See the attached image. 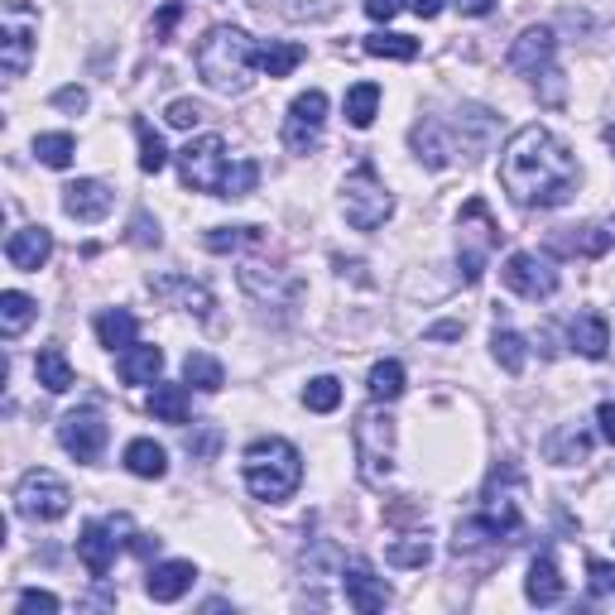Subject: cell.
Wrapping results in <instances>:
<instances>
[{"label":"cell","mask_w":615,"mask_h":615,"mask_svg":"<svg viewBox=\"0 0 615 615\" xmlns=\"http://www.w3.org/2000/svg\"><path fill=\"white\" fill-rule=\"evenodd\" d=\"M577 159L548 126H520L500 150V188L515 208H563L577 192Z\"/></svg>","instance_id":"cell-1"},{"label":"cell","mask_w":615,"mask_h":615,"mask_svg":"<svg viewBox=\"0 0 615 615\" xmlns=\"http://www.w3.org/2000/svg\"><path fill=\"white\" fill-rule=\"evenodd\" d=\"M192 63H198V78L208 82L212 92L240 96L250 87V72H256V63H260V48L246 29H236V24H216V29L202 34Z\"/></svg>","instance_id":"cell-2"},{"label":"cell","mask_w":615,"mask_h":615,"mask_svg":"<svg viewBox=\"0 0 615 615\" xmlns=\"http://www.w3.org/2000/svg\"><path fill=\"white\" fill-rule=\"evenodd\" d=\"M240 472H246V490L264 505H284L304 481V457L288 438H256L240 457Z\"/></svg>","instance_id":"cell-3"},{"label":"cell","mask_w":615,"mask_h":615,"mask_svg":"<svg viewBox=\"0 0 615 615\" xmlns=\"http://www.w3.org/2000/svg\"><path fill=\"white\" fill-rule=\"evenodd\" d=\"M394 418L380 409V400L370 409H360L352 424V448H356V472L366 486H385L394 472Z\"/></svg>","instance_id":"cell-4"},{"label":"cell","mask_w":615,"mask_h":615,"mask_svg":"<svg viewBox=\"0 0 615 615\" xmlns=\"http://www.w3.org/2000/svg\"><path fill=\"white\" fill-rule=\"evenodd\" d=\"M342 212L356 232H376V226H385L394 216V198H390V188L380 184L376 164H356L352 174L342 178Z\"/></svg>","instance_id":"cell-5"},{"label":"cell","mask_w":615,"mask_h":615,"mask_svg":"<svg viewBox=\"0 0 615 615\" xmlns=\"http://www.w3.org/2000/svg\"><path fill=\"white\" fill-rule=\"evenodd\" d=\"M15 510L24 515V520H34V524L63 520V515L72 510L68 481L58 476V472H48V466H34V472H24L20 486H15Z\"/></svg>","instance_id":"cell-6"},{"label":"cell","mask_w":615,"mask_h":615,"mask_svg":"<svg viewBox=\"0 0 615 615\" xmlns=\"http://www.w3.org/2000/svg\"><path fill=\"white\" fill-rule=\"evenodd\" d=\"M34 44H39V15L24 0H10L0 10V68H5V78H24L29 72Z\"/></svg>","instance_id":"cell-7"},{"label":"cell","mask_w":615,"mask_h":615,"mask_svg":"<svg viewBox=\"0 0 615 615\" xmlns=\"http://www.w3.org/2000/svg\"><path fill=\"white\" fill-rule=\"evenodd\" d=\"M232 159H226V140L222 135H198L188 140L184 150H178V174H184V184L192 192H212V198H222V178Z\"/></svg>","instance_id":"cell-8"},{"label":"cell","mask_w":615,"mask_h":615,"mask_svg":"<svg viewBox=\"0 0 615 615\" xmlns=\"http://www.w3.org/2000/svg\"><path fill=\"white\" fill-rule=\"evenodd\" d=\"M322 126H328V96L318 87L294 96L284 116V150L288 154H312L322 144Z\"/></svg>","instance_id":"cell-9"},{"label":"cell","mask_w":615,"mask_h":615,"mask_svg":"<svg viewBox=\"0 0 615 615\" xmlns=\"http://www.w3.org/2000/svg\"><path fill=\"white\" fill-rule=\"evenodd\" d=\"M106 438H111V428H106L102 409H92V404L58 418V442H63V452L78 457V462H96V457L106 452Z\"/></svg>","instance_id":"cell-10"},{"label":"cell","mask_w":615,"mask_h":615,"mask_svg":"<svg viewBox=\"0 0 615 615\" xmlns=\"http://www.w3.org/2000/svg\"><path fill=\"white\" fill-rule=\"evenodd\" d=\"M500 280L510 294H520V298H553L558 294V270H553L548 260H539L534 250H515V256H505V270H500Z\"/></svg>","instance_id":"cell-11"},{"label":"cell","mask_w":615,"mask_h":615,"mask_svg":"<svg viewBox=\"0 0 615 615\" xmlns=\"http://www.w3.org/2000/svg\"><path fill=\"white\" fill-rule=\"evenodd\" d=\"M120 529H130L126 515H116V520H87V524H82V534H78V558H82V568H87L96 582L111 572L116 553H120V544H126V539H116Z\"/></svg>","instance_id":"cell-12"},{"label":"cell","mask_w":615,"mask_h":615,"mask_svg":"<svg viewBox=\"0 0 615 615\" xmlns=\"http://www.w3.org/2000/svg\"><path fill=\"white\" fill-rule=\"evenodd\" d=\"M553 58H558V34H553L548 24H529L520 39L510 44V68L524 72V78H539V72H548Z\"/></svg>","instance_id":"cell-13"},{"label":"cell","mask_w":615,"mask_h":615,"mask_svg":"<svg viewBox=\"0 0 615 615\" xmlns=\"http://www.w3.org/2000/svg\"><path fill=\"white\" fill-rule=\"evenodd\" d=\"M240 288H246L250 298H260V304H270V308H288L298 294H304V284H298L294 274L264 270V264H240Z\"/></svg>","instance_id":"cell-14"},{"label":"cell","mask_w":615,"mask_h":615,"mask_svg":"<svg viewBox=\"0 0 615 615\" xmlns=\"http://www.w3.org/2000/svg\"><path fill=\"white\" fill-rule=\"evenodd\" d=\"M342 592H346V606L360 611V615H376V611L390 606V582L370 572L366 563H352V568H342Z\"/></svg>","instance_id":"cell-15"},{"label":"cell","mask_w":615,"mask_h":615,"mask_svg":"<svg viewBox=\"0 0 615 615\" xmlns=\"http://www.w3.org/2000/svg\"><path fill=\"white\" fill-rule=\"evenodd\" d=\"M48 256H54V232H48V226H20V232H10V240H5L10 270L39 274L48 264Z\"/></svg>","instance_id":"cell-16"},{"label":"cell","mask_w":615,"mask_h":615,"mask_svg":"<svg viewBox=\"0 0 615 615\" xmlns=\"http://www.w3.org/2000/svg\"><path fill=\"white\" fill-rule=\"evenodd\" d=\"M192 582H198V568H192L188 558H168V563H154L150 568L144 592H150V601H159V606H174V601H184L192 592Z\"/></svg>","instance_id":"cell-17"},{"label":"cell","mask_w":615,"mask_h":615,"mask_svg":"<svg viewBox=\"0 0 615 615\" xmlns=\"http://www.w3.org/2000/svg\"><path fill=\"white\" fill-rule=\"evenodd\" d=\"M111 188L102 184V178H78V184L63 188V212L72 222H102L106 212H111Z\"/></svg>","instance_id":"cell-18"},{"label":"cell","mask_w":615,"mask_h":615,"mask_svg":"<svg viewBox=\"0 0 615 615\" xmlns=\"http://www.w3.org/2000/svg\"><path fill=\"white\" fill-rule=\"evenodd\" d=\"M409 144H414L418 164H428V168H448L457 154V144L448 140V126H442V120H418V126L409 130Z\"/></svg>","instance_id":"cell-19"},{"label":"cell","mask_w":615,"mask_h":615,"mask_svg":"<svg viewBox=\"0 0 615 615\" xmlns=\"http://www.w3.org/2000/svg\"><path fill=\"white\" fill-rule=\"evenodd\" d=\"M568 342H572L577 356L601 360L611 352V322L601 318V312H577V318L568 322Z\"/></svg>","instance_id":"cell-20"},{"label":"cell","mask_w":615,"mask_h":615,"mask_svg":"<svg viewBox=\"0 0 615 615\" xmlns=\"http://www.w3.org/2000/svg\"><path fill=\"white\" fill-rule=\"evenodd\" d=\"M116 370H120V380H126V385H159L164 352H159V346L135 342V346H126V352L116 356Z\"/></svg>","instance_id":"cell-21"},{"label":"cell","mask_w":615,"mask_h":615,"mask_svg":"<svg viewBox=\"0 0 615 615\" xmlns=\"http://www.w3.org/2000/svg\"><path fill=\"white\" fill-rule=\"evenodd\" d=\"M524 596L534 601V606H558L563 601V572H558V558H553V553H539V558L529 563Z\"/></svg>","instance_id":"cell-22"},{"label":"cell","mask_w":615,"mask_h":615,"mask_svg":"<svg viewBox=\"0 0 615 615\" xmlns=\"http://www.w3.org/2000/svg\"><path fill=\"white\" fill-rule=\"evenodd\" d=\"M452 130H457V140H462V154H466V159H476V154L490 144V135H496V116H490L486 106H462Z\"/></svg>","instance_id":"cell-23"},{"label":"cell","mask_w":615,"mask_h":615,"mask_svg":"<svg viewBox=\"0 0 615 615\" xmlns=\"http://www.w3.org/2000/svg\"><path fill=\"white\" fill-rule=\"evenodd\" d=\"M587 452H592V433L577 428V424H563L548 433L544 442V457L553 466H572V462H587Z\"/></svg>","instance_id":"cell-24"},{"label":"cell","mask_w":615,"mask_h":615,"mask_svg":"<svg viewBox=\"0 0 615 615\" xmlns=\"http://www.w3.org/2000/svg\"><path fill=\"white\" fill-rule=\"evenodd\" d=\"M34 380H39L48 394H68L72 385H78L63 346H39V356H34Z\"/></svg>","instance_id":"cell-25"},{"label":"cell","mask_w":615,"mask_h":615,"mask_svg":"<svg viewBox=\"0 0 615 615\" xmlns=\"http://www.w3.org/2000/svg\"><path fill=\"white\" fill-rule=\"evenodd\" d=\"M150 288H154L159 298H178V308L192 312V318H208V312H212V294H208L202 284L184 280V274H164V280H150Z\"/></svg>","instance_id":"cell-26"},{"label":"cell","mask_w":615,"mask_h":615,"mask_svg":"<svg viewBox=\"0 0 615 615\" xmlns=\"http://www.w3.org/2000/svg\"><path fill=\"white\" fill-rule=\"evenodd\" d=\"M96 342H102L106 352H126V346H135V342H140V322H135V312H126V308H106L102 318H96Z\"/></svg>","instance_id":"cell-27"},{"label":"cell","mask_w":615,"mask_h":615,"mask_svg":"<svg viewBox=\"0 0 615 615\" xmlns=\"http://www.w3.org/2000/svg\"><path fill=\"white\" fill-rule=\"evenodd\" d=\"M126 472H130V476H140V481H159V476L168 472V452H164L154 438L126 442Z\"/></svg>","instance_id":"cell-28"},{"label":"cell","mask_w":615,"mask_h":615,"mask_svg":"<svg viewBox=\"0 0 615 615\" xmlns=\"http://www.w3.org/2000/svg\"><path fill=\"white\" fill-rule=\"evenodd\" d=\"M577 236H553V250L558 256H606L615 232L611 226H572Z\"/></svg>","instance_id":"cell-29"},{"label":"cell","mask_w":615,"mask_h":615,"mask_svg":"<svg viewBox=\"0 0 615 615\" xmlns=\"http://www.w3.org/2000/svg\"><path fill=\"white\" fill-rule=\"evenodd\" d=\"M34 298L29 294H20V288H5V294H0V336H5V342H15V336L29 328L34 322Z\"/></svg>","instance_id":"cell-30"},{"label":"cell","mask_w":615,"mask_h":615,"mask_svg":"<svg viewBox=\"0 0 615 615\" xmlns=\"http://www.w3.org/2000/svg\"><path fill=\"white\" fill-rule=\"evenodd\" d=\"M150 414L159 418V424H188V385L159 380L150 390Z\"/></svg>","instance_id":"cell-31"},{"label":"cell","mask_w":615,"mask_h":615,"mask_svg":"<svg viewBox=\"0 0 615 615\" xmlns=\"http://www.w3.org/2000/svg\"><path fill=\"white\" fill-rule=\"evenodd\" d=\"M184 385H192V390H202V394H216L226 385L222 360L208 356V352H188V360H184Z\"/></svg>","instance_id":"cell-32"},{"label":"cell","mask_w":615,"mask_h":615,"mask_svg":"<svg viewBox=\"0 0 615 615\" xmlns=\"http://www.w3.org/2000/svg\"><path fill=\"white\" fill-rule=\"evenodd\" d=\"M404 380H409V376H404V366H400V360H376V366H370L366 390H370V400L390 404V400H400V394L409 390Z\"/></svg>","instance_id":"cell-33"},{"label":"cell","mask_w":615,"mask_h":615,"mask_svg":"<svg viewBox=\"0 0 615 615\" xmlns=\"http://www.w3.org/2000/svg\"><path fill=\"white\" fill-rule=\"evenodd\" d=\"M308 58V48L304 44H264L260 48V72L264 78H288L298 63Z\"/></svg>","instance_id":"cell-34"},{"label":"cell","mask_w":615,"mask_h":615,"mask_svg":"<svg viewBox=\"0 0 615 615\" xmlns=\"http://www.w3.org/2000/svg\"><path fill=\"white\" fill-rule=\"evenodd\" d=\"M385 563H390V568H428V563H433V544L424 534L394 539V544L385 548Z\"/></svg>","instance_id":"cell-35"},{"label":"cell","mask_w":615,"mask_h":615,"mask_svg":"<svg viewBox=\"0 0 615 615\" xmlns=\"http://www.w3.org/2000/svg\"><path fill=\"white\" fill-rule=\"evenodd\" d=\"M366 48L370 58H394V63H409V58H418V39H409V34H385V29H376V34H366Z\"/></svg>","instance_id":"cell-36"},{"label":"cell","mask_w":615,"mask_h":615,"mask_svg":"<svg viewBox=\"0 0 615 615\" xmlns=\"http://www.w3.org/2000/svg\"><path fill=\"white\" fill-rule=\"evenodd\" d=\"M376 111H380V87L376 82H356V87L346 92V120H352L356 130H370Z\"/></svg>","instance_id":"cell-37"},{"label":"cell","mask_w":615,"mask_h":615,"mask_svg":"<svg viewBox=\"0 0 615 615\" xmlns=\"http://www.w3.org/2000/svg\"><path fill=\"white\" fill-rule=\"evenodd\" d=\"M34 154H39V164H48V168H68L72 154H78V140H72L68 130H48V135H34Z\"/></svg>","instance_id":"cell-38"},{"label":"cell","mask_w":615,"mask_h":615,"mask_svg":"<svg viewBox=\"0 0 615 615\" xmlns=\"http://www.w3.org/2000/svg\"><path fill=\"white\" fill-rule=\"evenodd\" d=\"M490 356L500 360L510 376H520L524 370V360H529V352H524V336L520 332H510V328H496V336H490Z\"/></svg>","instance_id":"cell-39"},{"label":"cell","mask_w":615,"mask_h":615,"mask_svg":"<svg viewBox=\"0 0 615 615\" xmlns=\"http://www.w3.org/2000/svg\"><path fill=\"white\" fill-rule=\"evenodd\" d=\"M304 404L312 409V414H332L336 404H342V380L336 376H318L304 385Z\"/></svg>","instance_id":"cell-40"},{"label":"cell","mask_w":615,"mask_h":615,"mask_svg":"<svg viewBox=\"0 0 615 615\" xmlns=\"http://www.w3.org/2000/svg\"><path fill=\"white\" fill-rule=\"evenodd\" d=\"M135 135H140V168L144 174H159V168L168 164V150H164L159 130H154L150 120H135Z\"/></svg>","instance_id":"cell-41"},{"label":"cell","mask_w":615,"mask_h":615,"mask_svg":"<svg viewBox=\"0 0 615 615\" xmlns=\"http://www.w3.org/2000/svg\"><path fill=\"white\" fill-rule=\"evenodd\" d=\"M256 240H260V226H212V232H208V250L226 256V250L256 246Z\"/></svg>","instance_id":"cell-42"},{"label":"cell","mask_w":615,"mask_h":615,"mask_svg":"<svg viewBox=\"0 0 615 615\" xmlns=\"http://www.w3.org/2000/svg\"><path fill=\"white\" fill-rule=\"evenodd\" d=\"M260 184V164L256 159H236L232 168H226L222 178V198H246V192H256Z\"/></svg>","instance_id":"cell-43"},{"label":"cell","mask_w":615,"mask_h":615,"mask_svg":"<svg viewBox=\"0 0 615 615\" xmlns=\"http://www.w3.org/2000/svg\"><path fill=\"white\" fill-rule=\"evenodd\" d=\"M587 587H592V596H615V563H587Z\"/></svg>","instance_id":"cell-44"},{"label":"cell","mask_w":615,"mask_h":615,"mask_svg":"<svg viewBox=\"0 0 615 615\" xmlns=\"http://www.w3.org/2000/svg\"><path fill=\"white\" fill-rule=\"evenodd\" d=\"M164 120H168L174 130H192V126L202 120V106H198V102H188V96H178V102H168Z\"/></svg>","instance_id":"cell-45"},{"label":"cell","mask_w":615,"mask_h":615,"mask_svg":"<svg viewBox=\"0 0 615 615\" xmlns=\"http://www.w3.org/2000/svg\"><path fill=\"white\" fill-rule=\"evenodd\" d=\"M15 611L20 615H54L58 611V596L54 592H39V587H29V592H20Z\"/></svg>","instance_id":"cell-46"},{"label":"cell","mask_w":615,"mask_h":615,"mask_svg":"<svg viewBox=\"0 0 615 615\" xmlns=\"http://www.w3.org/2000/svg\"><path fill=\"white\" fill-rule=\"evenodd\" d=\"M130 240H135V246H159V222H150V212H135Z\"/></svg>","instance_id":"cell-47"},{"label":"cell","mask_w":615,"mask_h":615,"mask_svg":"<svg viewBox=\"0 0 615 615\" xmlns=\"http://www.w3.org/2000/svg\"><path fill=\"white\" fill-rule=\"evenodd\" d=\"M404 5H409V0H360V10H366V15L376 20V24H390Z\"/></svg>","instance_id":"cell-48"},{"label":"cell","mask_w":615,"mask_h":615,"mask_svg":"<svg viewBox=\"0 0 615 615\" xmlns=\"http://www.w3.org/2000/svg\"><path fill=\"white\" fill-rule=\"evenodd\" d=\"M534 87H544V102H548V106H563V96H568V92H563V72H558V68L539 72Z\"/></svg>","instance_id":"cell-49"},{"label":"cell","mask_w":615,"mask_h":615,"mask_svg":"<svg viewBox=\"0 0 615 615\" xmlns=\"http://www.w3.org/2000/svg\"><path fill=\"white\" fill-rule=\"evenodd\" d=\"M216 442H222V433H216V428L188 433V452H192V457H212V452H216Z\"/></svg>","instance_id":"cell-50"},{"label":"cell","mask_w":615,"mask_h":615,"mask_svg":"<svg viewBox=\"0 0 615 615\" xmlns=\"http://www.w3.org/2000/svg\"><path fill=\"white\" fill-rule=\"evenodd\" d=\"M54 106H58V111L78 116V111H87V92H82V87H58L54 92Z\"/></svg>","instance_id":"cell-51"},{"label":"cell","mask_w":615,"mask_h":615,"mask_svg":"<svg viewBox=\"0 0 615 615\" xmlns=\"http://www.w3.org/2000/svg\"><path fill=\"white\" fill-rule=\"evenodd\" d=\"M178 15H184V5H164L159 20H154V39H168V29L178 24Z\"/></svg>","instance_id":"cell-52"},{"label":"cell","mask_w":615,"mask_h":615,"mask_svg":"<svg viewBox=\"0 0 615 615\" xmlns=\"http://www.w3.org/2000/svg\"><path fill=\"white\" fill-rule=\"evenodd\" d=\"M280 10H288V0H274ZM336 10V0H308V20H328Z\"/></svg>","instance_id":"cell-53"},{"label":"cell","mask_w":615,"mask_h":615,"mask_svg":"<svg viewBox=\"0 0 615 615\" xmlns=\"http://www.w3.org/2000/svg\"><path fill=\"white\" fill-rule=\"evenodd\" d=\"M457 10H462V15H472V20H481V15H490V10H496V0H452Z\"/></svg>","instance_id":"cell-54"},{"label":"cell","mask_w":615,"mask_h":615,"mask_svg":"<svg viewBox=\"0 0 615 615\" xmlns=\"http://www.w3.org/2000/svg\"><path fill=\"white\" fill-rule=\"evenodd\" d=\"M462 336V322H438V328H428V342H457Z\"/></svg>","instance_id":"cell-55"},{"label":"cell","mask_w":615,"mask_h":615,"mask_svg":"<svg viewBox=\"0 0 615 615\" xmlns=\"http://www.w3.org/2000/svg\"><path fill=\"white\" fill-rule=\"evenodd\" d=\"M409 10H414L418 20H438L442 15V0H409Z\"/></svg>","instance_id":"cell-56"},{"label":"cell","mask_w":615,"mask_h":615,"mask_svg":"<svg viewBox=\"0 0 615 615\" xmlns=\"http://www.w3.org/2000/svg\"><path fill=\"white\" fill-rule=\"evenodd\" d=\"M596 418H601V433H606V442H615V404H601Z\"/></svg>","instance_id":"cell-57"},{"label":"cell","mask_w":615,"mask_h":615,"mask_svg":"<svg viewBox=\"0 0 615 615\" xmlns=\"http://www.w3.org/2000/svg\"><path fill=\"white\" fill-rule=\"evenodd\" d=\"M606 144H611V150H615V126H606Z\"/></svg>","instance_id":"cell-58"}]
</instances>
